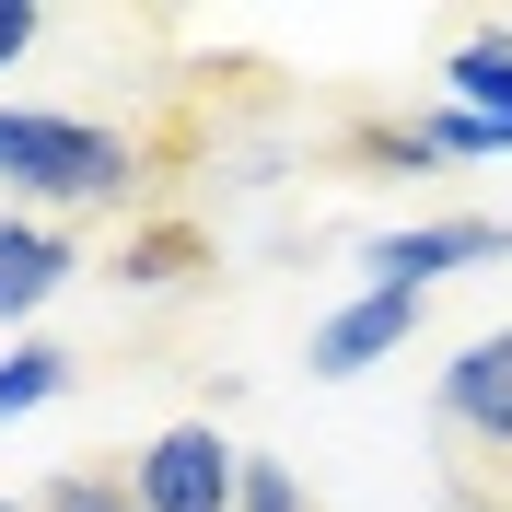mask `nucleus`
<instances>
[{"label": "nucleus", "mask_w": 512, "mask_h": 512, "mask_svg": "<svg viewBox=\"0 0 512 512\" xmlns=\"http://www.w3.org/2000/svg\"><path fill=\"white\" fill-rule=\"evenodd\" d=\"M59 384H70V350H47V338H35V350H12V361H0V419H24V408H47Z\"/></svg>", "instance_id": "9"}, {"label": "nucleus", "mask_w": 512, "mask_h": 512, "mask_svg": "<svg viewBox=\"0 0 512 512\" xmlns=\"http://www.w3.org/2000/svg\"><path fill=\"white\" fill-rule=\"evenodd\" d=\"M419 128H431V152H501V128L466 117V105H443V117H419Z\"/></svg>", "instance_id": "12"}, {"label": "nucleus", "mask_w": 512, "mask_h": 512, "mask_svg": "<svg viewBox=\"0 0 512 512\" xmlns=\"http://www.w3.org/2000/svg\"><path fill=\"white\" fill-rule=\"evenodd\" d=\"M233 512H303V478H291L280 454H245V501Z\"/></svg>", "instance_id": "10"}, {"label": "nucleus", "mask_w": 512, "mask_h": 512, "mask_svg": "<svg viewBox=\"0 0 512 512\" xmlns=\"http://www.w3.org/2000/svg\"><path fill=\"white\" fill-rule=\"evenodd\" d=\"M198 268V233H140L128 245V280H187Z\"/></svg>", "instance_id": "11"}, {"label": "nucleus", "mask_w": 512, "mask_h": 512, "mask_svg": "<svg viewBox=\"0 0 512 512\" xmlns=\"http://www.w3.org/2000/svg\"><path fill=\"white\" fill-rule=\"evenodd\" d=\"M35 512H140V466L128 454H82V466H59L35 489Z\"/></svg>", "instance_id": "7"}, {"label": "nucleus", "mask_w": 512, "mask_h": 512, "mask_svg": "<svg viewBox=\"0 0 512 512\" xmlns=\"http://www.w3.org/2000/svg\"><path fill=\"white\" fill-rule=\"evenodd\" d=\"M454 512H512V489H489V478H454Z\"/></svg>", "instance_id": "14"}, {"label": "nucleus", "mask_w": 512, "mask_h": 512, "mask_svg": "<svg viewBox=\"0 0 512 512\" xmlns=\"http://www.w3.org/2000/svg\"><path fill=\"white\" fill-rule=\"evenodd\" d=\"M443 443L466 454L454 478L501 466V489H512V326H489V338H466L443 361Z\"/></svg>", "instance_id": "2"}, {"label": "nucleus", "mask_w": 512, "mask_h": 512, "mask_svg": "<svg viewBox=\"0 0 512 512\" xmlns=\"http://www.w3.org/2000/svg\"><path fill=\"white\" fill-rule=\"evenodd\" d=\"M70 268H82V245H70L59 222L12 210V222H0V315H35V303H47V291H59Z\"/></svg>", "instance_id": "6"}, {"label": "nucleus", "mask_w": 512, "mask_h": 512, "mask_svg": "<svg viewBox=\"0 0 512 512\" xmlns=\"http://www.w3.org/2000/svg\"><path fill=\"white\" fill-rule=\"evenodd\" d=\"M443 82L466 94V117H489L512 140V35H478V47H454L443 59Z\"/></svg>", "instance_id": "8"}, {"label": "nucleus", "mask_w": 512, "mask_h": 512, "mask_svg": "<svg viewBox=\"0 0 512 512\" xmlns=\"http://www.w3.org/2000/svg\"><path fill=\"white\" fill-rule=\"evenodd\" d=\"M0 512H35V501H0Z\"/></svg>", "instance_id": "15"}, {"label": "nucleus", "mask_w": 512, "mask_h": 512, "mask_svg": "<svg viewBox=\"0 0 512 512\" xmlns=\"http://www.w3.org/2000/svg\"><path fill=\"white\" fill-rule=\"evenodd\" d=\"M35 35H47V12H35V0H0V70L35 59Z\"/></svg>", "instance_id": "13"}, {"label": "nucleus", "mask_w": 512, "mask_h": 512, "mask_svg": "<svg viewBox=\"0 0 512 512\" xmlns=\"http://www.w3.org/2000/svg\"><path fill=\"white\" fill-rule=\"evenodd\" d=\"M501 245H512V222H478V210H466V222L384 233V245H373V268H384V280H408V291H431V280H454V268H489Z\"/></svg>", "instance_id": "5"}, {"label": "nucleus", "mask_w": 512, "mask_h": 512, "mask_svg": "<svg viewBox=\"0 0 512 512\" xmlns=\"http://www.w3.org/2000/svg\"><path fill=\"white\" fill-rule=\"evenodd\" d=\"M0 187L24 210H128L140 198V140L94 117H47V105H0Z\"/></svg>", "instance_id": "1"}, {"label": "nucleus", "mask_w": 512, "mask_h": 512, "mask_svg": "<svg viewBox=\"0 0 512 512\" xmlns=\"http://www.w3.org/2000/svg\"><path fill=\"white\" fill-rule=\"evenodd\" d=\"M245 501V454L210 431V419H175L152 454H140V512H233Z\"/></svg>", "instance_id": "3"}, {"label": "nucleus", "mask_w": 512, "mask_h": 512, "mask_svg": "<svg viewBox=\"0 0 512 512\" xmlns=\"http://www.w3.org/2000/svg\"><path fill=\"white\" fill-rule=\"evenodd\" d=\"M419 315H431V291L373 280L361 303H338V315L315 326V373H326V384H338V373H373L384 350H408V338H419Z\"/></svg>", "instance_id": "4"}]
</instances>
